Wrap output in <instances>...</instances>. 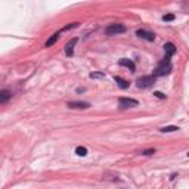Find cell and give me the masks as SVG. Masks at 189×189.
I'll use <instances>...</instances> for the list:
<instances>
[{
  "label": "cell",
  "mask_w": 189,
  "mask_h": 189,
  "mask_svg": "<svg viewBox=\"0 0 189 189\" xmlns=\"http://www.w3.org/2000/svg\"><path fill=\"white\" fill-rule=\"evenodd\" d=\"M154 83H155V77H154V75H145V77L138 78L136 86H138L139 89H146V87L152 86Z\"/></svg>",
  "instance_id": "6da1fadb"
},
{
  "label": "cell",
  "mask_w": 189,
  "mask_h": 189,
  "mask_svg": "<svg viewBox=\"0 0 189 189\" xmlns=\"http://www.w3.org/2000/svg\"><path fill=\"white\" fill-rule=\"evenodd\" d=\"M124 31H126V27L123 24H112V25H109L105 30V33L108 35H118V34H123Z\"/></svg>",
  "instance_id": "7a4b0ae2"
},
{
  "label": "cell",
  "mask_w": 189,
  "mask_h": 189,
  "mask_svg": "<svg viewBox=\"0 0 189 189\" xmlns=\"http://www.w3.org/2000/svg\"><path fill=\"white\" fill-rule=\"evenodd\" d=\"M170 71H172V64H161V62H160V65H158L154 71V77L167 75V74H170Z\"/></svg>",
  "instance_id": "3957f363"
},
{
  "label": "cell",
  "mask_w": 189,
  "mask_h": 189,
  "mask_svg": "<svg viewBox=\"0 0 189 189\" xmlns=\"http://www.w3.org/2000/svg\"><path fill=\"white\" fill-rule=\"evenodd\" d=\"M118 103L123 108H133V106H138L139 102L136 99H132V98H120L118 99Z\"/></svg>",
  "instance_id": "277c9868"
},
{
  "label": "cell",
  "mask_w": 189,
  "mask_h": 189,
  "mask_svg": "<svg viewBox=\"0 0 189 189\" xmlns=\"http://www.w3.org/2000/svg\"><path fill=\"white\" fill-rule=\"evenodd\" d=\"M136 34H138L140 38L146 40V41H154V40H155V34H154V33L146 31V30H138V31H136Z\"/></svg>",
  "instance_id": "5b68a950"
},
{
  "label": "cell",
  "mask_w": 189,
  "mask_h": 189,
  "mask_svg": "<svg viewBox=\"0 0 189 189\" xmlns=\"http://www.w3.org/2000/svg\"><path fill=\"white\" fill-rule=\"evenodd\" d=\"M75 44H77V38L74 37L71 41L67 43V46H65V53H67V56H72L74 55V47H75Z\"/></svg>",
  "instance_id": "8992f818"
},
{
  "label": "cell",
  "mask_w": 189,
  "mask_h": 189,
  "mask_svg": "<svg viewBox=\"0 0 189 189\" xmlns=\"http://www.w3.org/2000/svg\"><path fill=\"white\" fill-rule=\"evenodd\" d=\"M68 106L72 108V109H87V108H90V103L89 102H69Z\"/></svg>",
  "instance_id": "52a82bcc"
},
{
  "label": "cell",
  "mask_w": 189,
  "mask_h": 189,
  "mask_svg": "<svg viewBox=\"0 0 189 189\" xmlns=\"http://www.w3.org/2000/svg\"><path fill=\"white\" fill-rule=\"evenodd\" d=\"M120 65L130 68V71H133V72H135V69H136V65L133 64V61H130V59H127V58H123V59H120Z\"/></svg>",
  "instance_id": "ba28073f"
},
{
  "label": "cell",
  "mask_w": 189,
  "mask_h": 189,
  "mask_svg": "<svg viewBox=\"0 0 189 189\" xmlns=\"http://www.w3.org/2000/svg\"><path fill=\"white\" fill-rule=\"evenodd\" d=\"M164 50H166V53H167V56H172V55H174L176 53V47H174V44L173 43H166L164 44Z\"/></svg>",
  "instance_id": "9c48e42d"
},
{
  "label": "cell",
  "mask_w": 189,
  "mask_h": 189,
  "mask_svg": "<svg viewBox=\"0 0 189 189\" xmlns=\"http://www.w3.org/2000/svg\"><path fill=\"white\" fill-rule=\"evenodd\" d=\"M11 96H12V95H11L9 90H2V92H0V103L8 102V99H9Z\"/></svg>",
  "instance_id": "30bf717a"
},
{
  "label": "cell",
  "mask_w": 189,
  "mask_h": 189,
  "mask_svg": "<svg viewBox=\"0 0 189 189\" xmlns=\"http://www.w3.org/2000/svg\"><path fill=\"white\" fill-rule=\"evenodd\" d=\"M59 35H61V33H55V34L52 35L50 38L46 41V47H50V46H53L56 41H58V38H59Z\"/></svg>",
  "instance_id": "8fae6325"
},
{
  "label": "cell",
  "mask_w": 189,
  "mask_h": 189,
  "mask_svg": "<svg viewBox=\"0 0 189 189\" xmlns=\"http://www.w3.org/2000/svg\"><path fill=\"white\" fill-rule=\"evenodd\" d=\"M115 83H117L118 87H121V89H127V87H129V83H127L126 80H123L121 77H115Z\"/></svg>",
  "instance_id": "7c38bea8"
},
{
  "label": "cell",
  "mask_w": 189,
  "mask_h": 189,
  "mask_svg": "<svg viewBox=\"0 0 189 189\" xmlns=\"http://www.w3.org/2000/svg\"><path fill=\"white\" fill-rule=\"evenodd\" d=\"M163 133H172V132H176V130H179V127L177 126H167V127H163V129H160Z\"/></svg>",
  "instance_id": "4fadbf2b"
},
{
  "label": "cell",
  "mask_w": 189,
  "mask_h": 189,
  "mask_svg": "<svg viewBox=\"0 0 189 189\" xmlns=\"http://www.w3.org/2000/svg\"><path fill=\"white\" fill-rule=\"evenodd\" d=\"M75 154L80 155V157H86V155H87V149L84 148V146H77V148H75Z\"/></svg>",
  "instance_id": "5bb4252c"
},
{
  "label": "cell",
  "mask_w": 189,
  "mask_h": 189,
  "mask_svg": "<svg viewBox=\"0 0 189 189\" xmlns=\"http://www.w3.org/2000/svg\"><path fill=\"white\" fill-rule=\"evenodd\" d=\"M173 19H174V15H173V14H167V15L163 17V21H164V22H169V21H173Z\"/></svg>",
  "instance_id": "9a60e30c"
},
{
  "label": "cell",
  "mask_w": 189,
  "mask_h": 189,
  "mask_svg": "<svg viewBox=\"0 0 189 189\" xmlns=\"http://www.w3.org/2000/svg\"><path fill=\"white\" fill-rule=\"evenodd\" d=\"M90 77H92V78H102L103 74H101V72H92Z\"/></svg>",
  "instance_id": "2e32d148"
},
{
  "label": "cell",
  "mask_w": 189,
  "mask_h": 189,
  "mask_svg": "<svg viewBox=\"0 0 189 189\" xmlns=\"http://www.w3.org/2000/svg\"><path fill=\"white\" fill-rule=\"evenodd\" d=\"M140 154L142 155H152V154H155V149H146V151H142Z\"/></svg>",
  "instance_id": "e0dca14e"
},
{
  "label": "cell",
  "mask_w": 189,
  "mask_h": 189,
  "mask_svg": "<svg viewBox=\"0 0 189 189\" xmlns=\"http://www.w3.org/2000/svg\"><path fill=\"white\" fill-rule=\"evenodd\" d=\"M154 95L158 98V99H166V95H164V93H161V92H155Z\"/></svg>",
  "instance_id": "ac0fdd59"
},
{
  "label": "cell",
  "mask_w": 189,
  "mask_h": 189,
  "mask_svg": "<svg viewBox=\"0 0 189 189\" xmlns=\"http://www.w3.org/2000/svg\"><path fill=\"white\" fill-rule=\"evenodd\" d=\"M188 157H189V154H188Z\"/></svg>",
  "instance_id": "d6986e66"
}]
</instances>
